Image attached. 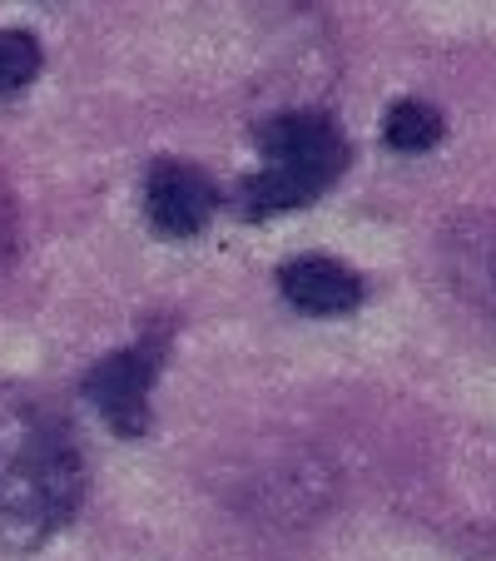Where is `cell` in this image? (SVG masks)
I'll return each instance as SVG.
<instances>
[{
	"instance_id": "6da1fadb",
	"label": "cell",
	"mask_w": 496,
	"mask_h": 561,
	"mask_svg": "<svg viewBox=\"0 0 496 561\" xmlns=\"http://www.w3.org/2000/svg\"><path fill=\"white\" fill-rule=\"evenodd\" d=\"M85 492L80 453L65 443L60 427H25L11 457L0 462V541L31 551L70 522Z\"/></svg>"
},
{
	"instance_id": "7a4b0ae2",
	"label": "cell",
	"mask_w": 496,
	"mask_h": 561,
	"mask_svg": "<svg viewBox=\"0 0 496 561\" xmlns=\"http://www.w3.org/2000/svg\"><path fill=\"white\" fill-rule=\"evenodd\" d=\"M264 170L249 180V209L278 214L308 204L343 170V135L323 115H278L258 135Z\"/></svg>"
},
{
	"instance_id": "3957f363",
	"label": "cell",
	"mask_w": 496,
	"mask_h": 561,
	"mask_svg": "<svg viewBox=\"0 0 496 561\" xmlns=\"http://www.w3.org/2000/svg\"><path fill=\"white\" fill-rule=\"evenodd\" d=\"M154 368H159L154 343H139V348L115 353V358H105L90 373V403L100 408V417L119 437H139L149 427V382H154Z\"/></svg>"
},
{
	"instance_id": "277c9868",
	"label": "cell",
	"mask_w": 496,
	"mask_h": 561,
	"mask_svg": "<svg viewBox=\"0 0 496 561\" xmlns=\"http://www.w3.org/2000/svg\"><path fill=\"white\" fill-rule=\"evenodd\" d=\"M145 204H149L154 229L174 233V239H189V233H199L204 224L214 219L219 194H214V184L204 180L199 170H189V164H159V170L149 174Z\"/></svg>"
},
{
	"instance_id": "5b68a950",
	"label": "cell",
	"mask_w": 496,
	"mask_h": 561,
	"mask_svg": "<svg viewBox=\"0 0 496 561\" xmlns=\"http://www.w3.org/2000/svg\"><path fill=\"white\" fill-rule=\"evenodd\" d=\"M278 288H284V298L293 308H303V313H348L362 298V284L353 268H343L338 259H318V254L284 264Z\"/></svg>"
},
{
	"instance_id": "8992f818",
	"label": "cell",
	"mask_w": 496,
	"mask_h": 561,
	"mask_svg": "<svg viewBox=\"0 0 496 561\" xmlns=\"http://www.w3.org/2000/svg\"><path fill=\"white\" fill-rule=\"evenodd\" d=\"M452 274L472 298L496 308V224H466L452 233Z\"/></svg>"
},
{
	"instance_id": "52a82bcc",
	"label": "cell",
	"mask_w": 496,
	"mask_h": 561,
	"mask_svg": "<svg viewBox=\"0 0 496 561\" xmlns=\"http://www.w3.org/2000/svg\"><path fill=\"white\" fill-rule=\"evenodd\" d=\"M382 135H388V145L402 149V154H423V149H432L437 139H442V115L427 110L423 100H402V105L388 110Z\"/></svg>"
},
{
	"instance_id": "ba28073f",
	"label": "cell",
	"mask_w": 496,
	"mask_h": 561,
	"mask_svg": "<svg viewBox=\"0 0 496 561\" xmlns=\"http://www.w3.org/2000/svg\"><path fill=\"white\" fill-rule=\"evenodd\" d=\"M41 70V45L25 31H0V95L31 85Z\"/></svg>"
}]
</instances>
